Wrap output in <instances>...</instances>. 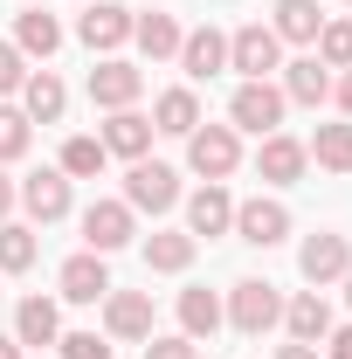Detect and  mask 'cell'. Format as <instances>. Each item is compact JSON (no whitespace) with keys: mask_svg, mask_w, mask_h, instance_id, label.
Returning <instances> with one entry per match:
<instances>
[{"mask_svg":"<svg viewBox=\"0 0 352 359\" xmlns=\"http://www.w3.org/2000/svg\"><path fill=\"white\" fill-rule=\"evenodd\" d=\"M221 311H228V325H235L242 339H263V332L283 325V297H276V283H263V276H242Z\"/></svg>","mask_w":352,"mask_h":359,"instance_id":"cell-1","label":"cell"},{"mask_svg":"<svg viewBox=\"0 0 352 359\" xmlns=\"http://www.w3.org/2000/svg\"><path fill=\"white\" fill-rule=\"evenodd\" d=\"M187 166H194L201 180H228L235 166H242L235 125H194V132H187Z\"/></svg>","mask_w":352,"mask_h":359,"instance_id":"cell-2","label":"cell"},{"mask_svg":"<svg viewBox=\"0 0 352 359\" xmlns=\"http://www.w3.org/2000/svg\"><path fill=\"white\" fill-rule=\"evenodd\" d=\"M125 208H132V215H166V208H180V173L159 166V159H132V173H125Z\"/></svg>","mask_w":352,"mask_h":359,"instance_id":"cell-3","label":"cell"},{"mask_svg":"<svg viewBox=\"0 0 352 359\" xmlns=\"http://www.w3.org/2000/svg\"><path fill=\"white\" fill-rule=\"evenodd\" d=\"M228 69H235L242 83H263L269 69H283V42L269 35L263 21H249V28H235V35H228Z\"/></svg>","mask_w":352,"mask_h":359,"instance_id":"cell-4","label":"cell"},{"mask_svg":"<svg viewBox=\"0 0 352 359\" xmlns=\"http://www.w3.org/2000/svg\"><path fill=\"white\" fill-rule=\"evenodd\" d=\"M283 111H290V104H283V90L269 83V76H263V83H242L235 97H228V125H235V132H256V138L276 132Z\"/></svg>","mask_w":352,"mask_h":359,"instance_id":"cell-5","label":"cell"},{"mask_svg":"<svg viewBox=\"0 0 352 359\" xmlns=\"http://www.w3.org/2000/svg\"><path fill=\"white\" fill-rule=\"evenodd\" d=\"M138 90H145V69L125 62V55H104V62L90 69V104H97V111H132Z\"/></svg>","mask_w":352,"mask_h":359,"instance_id":"cell-6","label":"cell"},{"mask_svg":"<svg viewBox=\"0 0 352 359\" xmlns=\"http://www.w3.org/2000/svg\"><path fill=\"white\" fill-rule=\"evenodd\" d=\"M132 7H118V0H97V7H83V21H76V42L90 48V55H111V48L132 42Z\"/></svg>","mask_w":352,"mask_h":359,"instance_id":"cell-7","label":"cell"},{"mask_svg":"<svg viewBox=\"0 0 352 359\" xmlns=\"http://www.w3.org/2000/svg\"><path fill=\"white\" fill-rule=\"evenodd\" d=\"M138 235V215L125 208V201H90L83 208V242H90V256H111V249H125Z\"/></svg>","mask_w":352,"mask_h":359,"instance_id":"cell-8","label":"cell"},{"mask_svg":"<svg viewBox=\"0 0 352 359\" xmlns=\"http://www.w3.org/2000/svg\"><path fill=\"white\" fill-rule=\"evenodd\" d=\"M235 235L256 242V249H276V242L290 235V208H283V201H263V194H256V201H235Z\"/></svg>","mask_w":352,"mask_h":359,"instance_id":"cell-9","label":"cell"},{"mask_svg":"<svg viewBox=\"0 0 352 359\" xmlns=\"http://www.w3.org/2000/svg\"><path fill=\"white\" fill-rule=\"evenodd\" d=\"M21 208H28V222H35V228L62 222V215H69V180H62V166H42V173L21 180Z\"/></svg>","mask_w":352,"mask_h":359,"instance_id":"cell-10","label":"cell"},{"mask_svg":"<svg viewBox=\"0 0 352 359\" xmlns=\"http://www.w3.org/2000/svg\"><path fill=\"white\" fill-rule=\"evenodd\" d=\"M297 269H304V283H318V290H325V283H339V276L352 269V242L325 228V235H311L304 249H297Z\"/></svg>","mask_w":352,"mask_h":359,"instance_id":"cell-11","label":"cell"},{"mask_svg":"<svg viewBox=\"0 0 352 359\" xmlns=\"http://www.w3.org/2000/svg\"><path fill=\"white\" fill-rule=\"evenodd\" d=\"M228 228H235V201H228L221 180H208V187L187 201V235H194V242H215V235H228Z\"/></svg>","mask_w":352,"mask_h":359,"instance_id":"cell-12","label":"cell"},{"mask_svg":"<svg viewBox=\"0 0 352 359\" xmlns=\"http://www.w3.org/2000/svg\"><path fill=\"white\" fill-rule=\"evenodd\" d=\"M180 69H187V83H208L228 69V35L221 28H194V35H180Z\"/></svg>","mask_w":352,"mask_h":359,"instance_id":"cell-13","label":"cell"},{"mask_svg":"<svg viewBox=\"0 0 352 359\" xmlns=\"http://www.w3.org/2000/svg\"><path fill=\"white\" fill-rule=\"evenodd\" d=\"M55 283H62L69 304H104V297H111V269H104V256H90V249H83V256H69Z\"/></svg>","mask_w":352,"mask_h":359,"instance_id":"cell-14","label":"cell"},{"mask_svg":"<svg viewBox=\"0 0 352 359\" xmlns=\"http://www.w3.org/2000/svg\"><path fill=\"white\" fill-rule=\"evenodd\" d=\"M104 332L111 339H152V297L145 290H111L104 297Z\"/></svg>","mask_w":352,"mask_h":359,"instance_id":"cell-15","label":"cell"},{"mask_svg":"<svg viewBox=\"0 0 352 359\" xmlns=\"http://www.w3.org/2000/svg\"><path fill=\"white\" fill-rule=\"evenodd\" d=\"M21 111H28V125H55L62 111H69V90L55 69H28V83H21Z\"/></svg>","mask_w":352,"mask_h":359,"instance_id":"cell-16","label":"cell"},{"mask_svg":"<svg viewBox=\"0 0 352 359\" xmlns=\"http://www.w3.org/2000/svg\"><path fill=\"white\" fill-rule=\"evenodd\" d=\"M283 332H290L297 346H325V332H332V304H325V290L290 297V304H283Z\"/></svg>","mask_w":352,"mask_h":359,"instance_id":"cell-17","label":"cell"},{"mask_svg":"<svg viewBox=\"0 0 352 359\" xmlns=\"http://www.w3.org/2000/svg\"><path fill=\"white\" fill-rule=\"evenodd\" d=\"M311 166V152L297 145V138H283V132H269L263 138V152H256V173L269 180V187H290V180H304Z\"/></svg>","mask_w":352,"mask_h":359,"instance_id":"cell-18","label":"cell"},{"mask_svg":"<svg viewBox=\"0 0 352 359\" xmlns=\"http://www.w3.org/2000/svg\"><path fill=\"white\" fill-rule=\"evenodd\" d=\"M180 35H187V28H180L166 7H152V14H138V21H132V42H138V55H145V62L180 55Z\"/></svg>","mask_w":352,"mask_h":359,"instance_id":"cell-19","label":"cell"},{"mask_svg":"<svg viewBox=\"0 0 352 359\" xmlns=\"http://www.w3.org/2000/svg\"><path fill=\"white\" fill-rule=\"evenodd\" d=\"M104 152H118V159H145L152 152V118L145 111H111V125H104Z\"/></svg>","mask_w":352,"mask_h":359,"instance_id":"cell-20","label":"cell"},{"mask_svg":"<svg viewBox=\"0 0 352 359\" xmlns=\"http://www.w3.org/2000/svg\"><path fill=\"white\" fill-rule=\"evenodd\" d=\"M318 28H325L318 0H276V14H269V35H276V42H297V48L318 42Z\"/></svg>","mask_w":352,"mask_h":359,"instance_id":"cell-21","label":"cell"},{"mask_svg":"<svg viewBox=\"0 0 352 359\" xmlns=\"http://www.w3.org/2000/svg\"><path fill=\"white\" fill-rule=\"evenodd\" d=\"M14 48L48 62V55L62 48V21H55V14H42V7H21V14H14Z\"/></svg>","mask_w":352,"mask_h":359,"instance_id":"cell-22","label":"cell"},{"mask_svg":"<svg viewBox=\"0 0 352 359\" xmlns=\"http://www.w3.org/2000/svg\"><path fill=\"white\" fill-rule=\"evenodd\" d=\"M283 104H325L332 97V76H325V62L318 55H297V62H283Z\"/></svg>","mask_w":352,"mask_h":359,"instance_id":"cell-23","label":"cell"},{"mask_svg":"<svg viewBox=\"0 0 352 359\" xmlns=\"http://www.w3.org/2000/svg\"><path fill=\"white\" fill-rule=\"evenodd\" d=\"M221 297L215 290H180V339H194V346H201V339H215L221 332Z\"/></svg>","mask_w":352,"mask_h":359,"instance_id":"cell-24","label":"cell"},{"mask_svg":"<svg viewBox=\"0 0 352 359\" xmlns=\"http://www.w3.org/2000/svg\"><path fill=\"white\" fill-rule=\"evenodd\" d=\"M194 235L187 228H159L152 242H145V269H159V276H180V269H194Z\"/></svg>","mask_w":352,"mask_h":359,"instance_id":"cell-25","label":"cell"},{"mask_svg":"<svg viewBox=\"0 0 352 359\" xmlns=\"http://www.w3.org/2000/svg\"><path fill=\"white\" fill-rule=\"evenodd\" d=\"M14 339H21V346H55V339H62V311H55L48 297H21V311H14Z\"/></svg>","mask_w":352,"mask_h":359,"instance_id":"cell-26","label":"cell"},{"mask_svg":"<svg viewBox=\"0 0 352 359\" xmlns=\"http://www.w3.org/2000/svg\"><path fill=\"white\" fill-rule=\"evenodd\" d=\"M194 125H201V97H194V90H159V104H152V132L187 138Z\"/></svg>","mask_w":352,"mask_h":359,"instance_id":"cell-27","label":"cell"},{"mask_svg":"<svg viewBox=\"0 0 352 359\" xmlns=\"http://www.w3.org/2000/svg\"><path fill=\"white\" fill-rule=\"evenodd\" d=\"M325 173H352V125H318V138L304 145Z\"/></svg>","mask_w":352,"mask_h":359,"instance_id":"cell-28","label":"cell"},{"mask_svg":"<svg viewBox=\"0 0 352 359\" xmlns=\"http://www.w3.org/2000/svg\"><path fill=\"white\" fill-rule=\"evenodd\" d=\"M35 256H42V242H35V228H21V222H0V269H7V276H21V269H35Z\"/></svg>","mask_w":352,"mask_h":359,"instance_id":"cell-29","label":"cell"},{"mask_svg":"<svg viewBox=\"0 0 352 359\" xmlns=\"http://www.w3.org/2000/svg\"><path fill=\"white\" fill-rule=\"evenodd\" d=\"M104 159H111V152H104V138L76 132L69 145H62V180H97V173H104Z\"/></svg>","mask_w":352,"mask_h":359,"instance_id":"cell-30","label":"cell"},{"mask_svg":"<svg viewBox=\"0 0 352 359\" xmlns=\"http://www.w3.org/2000/svg\"><path fill=\"white\" fill-rule=\"evenodd\" d=\"M311 55H318L325 69H352V21H325L318 42H311Z\"/></svg>","mask_w":352,"mask_h":359,"instance_id":"cell-31","label":"cell"},{"mask_svg":"<svg viewBox=\"0 0 352 359\" xmlns=\"http://www.w3.org/2000/svg\"><path fill=\"white\" fill-rule=\"evenodd\" d=\"M28 138H35L28 111H7V104H0V166H7V159H21V152H28Z\"/></svg>","mask_w":352,"mask_h":359,"instance_id":"cell-32","label":"cell"},{"mask_svg":"<svg viewBox=\"0 0 352 359\" xmlns=\"http://www.w3.org/2000/svg\"><path fill=\"white\" fill-rule=\"evenodd\" d=\"M55 353H62V359H111V346H104L97 332H62Z\"/></svg>","mask_w":352,"mask_h":359,"instance_id":"cell-33","label":"cell"},{"mask_svg":"<svg viewBox=\"0 0 352 359\" xmlns=\"http://www.w3.org/2000/svg\"><path fill=\"white\" fill-rule=\"evenodd\" d=\"M21 83H28V55H21L14 42H0V97H14Z\"/></svg>","mask_w":352,"mask_h":359,"instance_id":"cell-34","label":"cell"},{"mask_svg":"<svg viewBox=\"0 0 352 359\" xmlns=\"http://www.w3.org/2000/svg\"><path fill=\"white\" fill-rule=\"evenodd\" d=\"M145 359H201V346H194V339H152Z\"/></svg>","mask_w":352,"mask_h":359,"instance_id":"cell-35","label":"cell"},{"mask_svg":"<svg viewBox=\"0 0 352 359\" xmlns=\"http://www.w3.org/2000/svg\"><path fill=\"white\" fill-rule=\"evenodd\" d=\"M325 359H352V325H332L325 332Z\"/></svg>","mask_w":352,"mask_h":359,"instance_id":"cell-36","label":"cell"},{"mask_svg":"<svg viewBox=\"0 0 352 359\" xmlns=\"http://www.w3.org/2000/svg\"><path fill=\"white\" fill-rule=\"evenodd\" d=\"M14 201H21V187H14V180L0 173V222H7V215H14Z\"/></svg>","mask_w":352,"mask_h":359,"instance_id":"cell-37","label":"cell"},{"mask_svg":"<svg viewBox=\"0 0 352 359\" xmlns=\"http://www.w3.org/2000/svg\"><path fill=\"white\" fill-rule=\"evenodd\" d=\"M332 97H339V111H346V118H352V69H346V76H339V90H332Z\"/></svg>","mask_w":352,"mask_h":359,"instance_id":"cell-38","label":"cell"},{"mask_svg":"<svg viewBox=\"0 0 352 359\" xmlns=\"http://www.w3.org/2000/svg\"><path fill=\"white\" fill-rule=\"evenodd\" d=\"M276 359H318V346H297V339H290V346H283Z\"/></svg>","mask_w":352,"mask_h":359,"instance_id":"cell-39","label":"cell"},{"mask_svg":"<svg viewBox=\"0 0 352 359\" xmlns=\"http://www.w3.org/2000/svg\"><path fill=\"white\" fill-rule=\"evenodd\" d=\"M0 359H21V339H0Z\"/></svg>","mask_w":352,"mask_h":359,"instance_id":"cell-40","label":"cell"},{"mask_svg":"<svg viewBox=\"0 0 352 359\" xmlns=\"http://www.w3.org/2000/svg\"><path fill=\"white\" fill-rule=\"evenodd\" d=\"M339 283H346V304H352V269H346V276H339Z\"/></svg>","mask_w":352,"mask_h":359,"instance_id":"cell-41","label":"cell"}]
</instances>
